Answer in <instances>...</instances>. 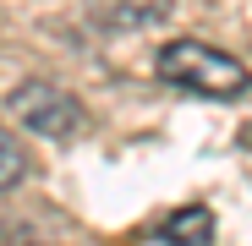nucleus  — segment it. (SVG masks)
Here are the masks:
<instances>
[{
	"label": "nucleus",
	"mask_w": 252,
	"mask_h": 246,
	"mask_svg": "<svg viewBox=\"0 0 252 246\" xmlns=\"http://www.w3.org/2000/svg\"><path fill=\"white\" fill-rule=\"evenodd\" d=\"M6 109H11V120H22L33 137H50V142H66V137H77L82 126H88L82 104H77L66 88L38 82V77H33V82H17L11 99H6Z\"/></svg>",
	"instance_id": "f03ea898"
},
{
	"label": "nucleus",
	"mask_w": 252,
	"mask_h": 246,
	"mask_svg": "<svg viewBox=\"0 0 252 246\" xmlns=\"http://www.w3.org/2000/svg\"><path fill=\"white\" fill-rule=\"evenodd\" d=\"M170 246H208V235H214V214L203 208V202H192V208H176L170 219H164L159 230Z\"/></svg>",
	"instance_id": "20e7f679"
},
{
	"label": "nucleus",
	"mask_w": 252,
	"mask_h": 246,
	"mask_svg": "<svg viewBox=\"0 0 252 246\" xmlns=\"http://www.w3.org/2000/svg\"><path fill=\"white\" fill-rule=\"evenodd\" d=\"M154 71H159V82H170V88H181V93H197V99H236V93L252 88V71L236 55L203 44V38H176V44H164Z\"/></svg>",
	"instance_id": "f257e3e1"
},
{
	"label": "nucleus",
	"mask_w": 252,
	"mask_h": 246,
	"mask_svg": "<svg viewBox=\"0 0 252 246\" xmlns=\"http://www.w3.org/2000/svg\"><path fill=\"white\" fill-rule=\"evenodd\" d=\"M22 175H28V153H22L6 132H0V191H11Z\"/></svg>",
	"instance_id": "39448f33"
},
{
	"label": "nucleus",
	"mask_w": 252,
	"mask_h": 246,
	"mask_svg": "<svg viewBox=\"0 0 252 246\" xmlns=\"http://www.w3.org/2000/svg\"><path fill=\"white\" fill-rule=\"evenodd\" d=\"M176 0H88V17L99 27H154L170 17Z\"/></svg>",
	"instance_id": "7ed1b4c3"
}]
</instances>
